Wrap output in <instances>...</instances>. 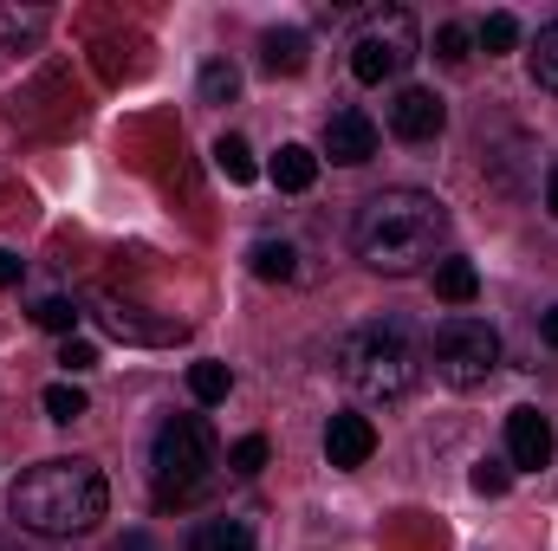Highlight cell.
Returning a JSON list of instances; mask_svg holds the SVG:
<instances>
[{"mask_svg":"<svg viewBox=\"0 0 558 551\" xmlns=\"http://www.w3.org/2000/svg\"><path fill=\"white\" fill-rule=\"evenodd\" d=\"M416 344L397 331V325H357L344 344H338V377L357 390V396H371V403H397V396H410L416 390Z\"/></svg>","mask_w":558,"mask_h":551,"instance_id":"obj_3","label":"cell"},{"mask_svg":"<svg viewBox=\"0 0 558 551\" xmlns=\"http://www.w3.org/2000/svg\"><path fill=\"white\" fill-rule=\"evenodd\" d=\"M189 390H195V403H221L234 390V377H228V364H189Z\"/></svg>","mask_w":558,"mask_h":551,"instance_id":"obj_22","label":"cell"},{"mask_svg":"<svg viewBox=\"0 0 558 551\" xmlns=\"http://www.w3.org/2000/svg\"><path fill=\"white\" fill-rule=\"evenodd\" d=\"M7 506H13V526H20V532H39V539H85V532L105 519L111 487H105L98 461L72 454V461H39V467H26V474L13 480Z\"/></svg>","mask_w":558,"mask_h":551,"instance_id":"obj_1","label":"cell"},{"mask_svg":"<svg viewBox=\"0 0 558 551\" xmlns=\"http://www.w3.org/2000/svg\"><path fill=\"white\" fill-rule=\"evenodd\" d=\"M546 208H553V215H558V169H553V175H546Z\"/></svg>","mask_w":558,"mask_h":551,"instance_id":"obj_31","label":"cell"},{"mask_svg":"<svg viewBox=\"0 0 558 551\" xmlns=\"http://www.w3.org/2000/svg\"><path fill=\"white\" fill-rule=\"evenodd\" d=\"M39 403H46V415H52V421H78V415L92 409V403H85V390H78V383H52V390H46V396H39Z\"/></svg>","mask_w":558,"mask_h":551,"instance_id":"obj_23","label":"cell"},{"mask_svg":"<svg viewBox=\"0 0 558 551\" xmlns=\"http://www.w3.org/2000/svg\"><path fill=\"white\" fill-rule=\"evenodd\" d=\"M254 273L260 279H292L299 273V254H292V241H254Z\"/></svg>","mask_w":558,"mask_h":551,"instance_id":"obj_16","label":"cell"},{"mask_svg":"<svg viewBox=\"0 0 558 551\" xmlns=\"http://www.w3.org/2000/svg\"><path fill=\"white\" fill-rule=\"evenodd\" d=\"M507 467H526V474L553 467V421H546L539 409L507 415Z\"/></svg>","mask_w":558,"mask_h":551,"instance_id":"obj_9","label":"cell"},{"mask_svg":"<svg viewBox=\"0 0 558 551\" xmlns=\"http://www.w3.org/2000/svg\"><path fill=\"white\" fill-rule=\"evenodd\" d=\"M422 52V33H416V13L410 7H377L364 13L357 39H351V72L364 85H390L410 72V59Z\"/></svg>","mask_w":558,"mask_h":551,"instance_id":"obj_5","label":"cell"},{"mask_svg":"<svg viewBox=\"0 0 558 551\" xmlns=\"http://www.w3.org/2000/svg\"><path fill=\"white\" fill-rule=\"evenodd\" d=\"M241 98V72L228 59H208L202 65V105H234Z\"/></svg>","mask_w":558,"mask_h":551,"instance_id":"obj_17","label":"cell"},{"mask_svg":"<svg viewBox=\"0 0 558 551\" xmlns=\"http://www.w3.org/2000/svg\"><path fill=\"white\" fill-rule=\"evenodd\" d=\"M33 318H39L46 331H65V338H72V325H78V305H72V298H46Z\"/></svg>","mask_w":558,"mask_h":551,"instance_id":"obj_26","label":"cell"},{"mask_svg":"<svg viewBox=\"0 0 558 551\" xmlns=\"http://www.w3.org/2000/svg\"><path fill=\"white\" fill-rule=\"evenodd\" d=\"M228 467H234V474H260V467H267V434H241V441L228 448Z\"/></svg>","mask_w":558,"mask_h":551,"instance_id":"obj_24","label":"cell"},{"mask_svg":"<svg viewBox=\"0 0 558 551\" xmlns=\"http://www.w3.org/2000/svg\"><path fill=\"white\" fill-rule=\"evenodd\" d=\"M468 480H474V493L500 500V493L513 487V467H507V461H474V474H468Z\"/></svg>","mask_w":558,"mask_h":551,"instance_id":"obj_25","label":"cell"},{"mask_svg":"<svg viewBox=\"0 0 558 551\" xmlns=\"http://www.w3.org/2000/svg\"><path fill=\"white\" fill-rule=\"evenodd\" d=\"M377 454V428H371V415H357V409H344V415H331L325 421V461L331 467H364Z\"/></svg>","mask_w":558,"mask_h":551,"instance_id":"obj_10","label":"cell"},{"mask_svg":"<svg viewBox=\"0 0 558 551\" xmlns=\"http://www.w3.org/2000/svg\"><path fill=\"white\" fill-rule=\"evenodd\" d=\"M325 156L338 162V169H364L371 156H377V124L364 118V111H331L325 118Z\"/></svg>","mask_w":558,"mask_h":551,"instance_id":"obj_8","label":"cell"},{"mask_svg":"<svg viewBox=\"0 0 558 551\" xmlns=\"http://www.w3.org/2000/svg\"><path fill=\"white\" fill-rule=\"evenodd\" d=\"M533 85L539 91H558V20L539 26V39H533Z\"/></svg>","mask_w":558,"mask_h":551,"instance_id":"obj_19","label":"cell"},{"mask_svg":"<svg viewBox=\"0 0 558 551\" xmlns=\"http://www.w3.org/2000/svg\"><path fill=\"white\" fill-rule=\"evenodd\" d=\"M357 260L377 267V273L403 279L435 260V247L448 241V208L428 195V188H384L357 208Z\"/></svg>","mask_w":558,"mask_h":551,"instance_id":"obj_2","label":"cell"},{"mask_svg":"<svg viewBox=\"0 0 558 551\" xmlns=\"http://www.w3.org/2000/svg\"><path fill=\"white\" fill-rule=\"evenodd\" d=\"M435 292H441L448 305H474V292H481L474 260H441V267H435Z\"/></svg>","mask_w":558,"mask_h":551,"instance_id":"obj_15","label":"cell"},{"mask_svg":"<svg viewBox=\"0 0 558 551\" xmlns=\"http://www.w3.org/2000/svg\"><path fill=\"white\" fill-rule=\"evenodd\" d=\"M274 182L286 188V195H305V188L318 182V156H312L305 143H279V156H274Z\"/></svg>","mask_w":558,"mask_h":551,"instance_id":"obj_12","label":"cell"},{"mask_svg":"<svg viewBox=\"0 0 558 551\" xmlns=\"http://www.w3.org/2000/svg\"><path fill=\"white\" fill-rule=\"evenodd\" d=\"M189 551H254V532L247 519H202L189 532Z\"/></svg>","mask_w":558,"mask_h":551,"instance_id":"obj_14","label":"cell"},{"mask_svg":"<svg viewBox=\"0 0 558 551\" xmlns=\"http://www.w3.org/2000/svg\"><path fill=\"white\" fill-rule=\"evenodd\" d=\"M215 169L228 175V182H254L260 169H254V149H247V137H221L215 143Z\"/></svg>","mask_w":558,"mask_h":551,"instance_id":"obj_18","label":"cell"},{"mask_svg":"<svg viewBox=\"0 0 558 551\" xmlns=\"http://www.w3.org/2000/svg\"><path fill=\"white\" fill-rule=\"evenodd\" d=\"M46 26H52L46 7H0V46H7V52H26Z\"/></svg>","mask_w":558,"mask_h":551,"instance_id":"obj_13","label":"cell"},{"mask_svg":"<svg viewBox=\"0 0 558 551\" xmlns=\"http://www.w3.org/2000/svg\"><path fill=\"white\" fill-rule=\"evenodd\" d=\"M20 273H26V260L20 254H0V285H20Z\"/></svg>","mask_w":558,"mask_h":551,"instance_id":"obj_28","label":"cell"},{"mask_svg":"<svg viewBox=\"0 0 558 551\" xmlns=\"http://www.w3.org/2000/svg\"><path fill=\"white\" fill-rule=\"evenodd\" d=\"M208 474H215V428H208L202 415H169V421L156 428V448H149L156 500L175 506V500H189Z\"/></svg>","mask_w":558,"mask_h":551,"instance_id":"obj_4","label":"cell"},{"mask_svg":"<svg viewBox=\"0 0 558 551\" xmlns=\"http://www.w3.org/2000/svg\"><path fill=\"white\" fill-rule=\"evenodd\" d=\"M539 338H546V344H553V351H558V305H553V311H546V318H539Z\"/></svg>","mask_w":558,"mask_h":551,"instance_id":"obj_29","label":"cell"},{"mask_svg":"<svg viewBox=\"0 0 558 551\" xmlns=\"http://www.w3.org/2000/svg\"><path fill=\"white\" fill-rule=\"evenodd\" d=\"M0 551H20V539H0Z\"/></svg>","mask_w":558,"mask_h":551,"instance_id":"obj_32","label":"cell"},{"mask_svg":"<svg viewBox=\"0 0 558 551\" xmlns=\"http://www.w3.org/2000/svg\"><path fill=\"white\" fill-rule=\"evenodd\" d=\"M305 52H312V39H305L299 26H274V33H260V65H267L274 78H299V72H305Z\"/></svg>","mask_w":558,"mask_h":551,"instance_id":"obj_11","label":"cell"},{"mask_svg":"<svg viewBox=\"0 0 558 551\" xmlns=\"http://www.w3.org/2000/svg\"><path fill=\"white\" fill-rule=\"evenodd\" d=\"M390 131L403 143H435L448 131V105H441L435 91H422V85H403V91L390 98Z\"/></svg>","mask_w":558,"mask_h":551,"instance_id":"obj_7","label":"cell"},{"mask_svg":"<svg viewBox=\"0 0 558 551\" xmlns=\"http://www.w3.org/2000/svg\"><path fill=\"white\" fill-rule=\"evenodd\" d=\"M59 364H65L72 377H85V370L98 364V344H92V338H65V344H59Z\"/></svg>","mask_w":558,"mask_h":551,"instance_id":"obj_27","label":"cell"},{"mask_svg":"<svg viewBox=\"0 0 558 551\" xmlns=\"http://www.w3.org/2000/svg\"><path fill=\"white\" fill-rule=\"evenodd\" d=\"M474 46H481L487 59H494V52H513V46H520V20H513V13H487L481 33H474Z\"/></svg>","mask_w":558,"mask_h":551,"instance_id":"obj_20","label":"cell"},{"mask_svg":"<svg viewBox=\"0 0 558 551\" xmlns=\"http://www.w3.org/2000/svg\"><path fill=\"white\" fill-rule=\"evenodd\" d=\"M435 59H441V65H448V72H461V65H468V59H474V33H468V26H454V20H448V26H441V33H435Z\"/></svg>","mask_w":558,"mask_h":551,"instance_id":"obj_21","label":"cell"},{"mask_svg":"<svg viewBox=\"0 0 558 551\" xmlns=\"http://www.w3.org/2000/svg\"><path fill=\"white\" fill-rule=\"evenodd\" d=\"M118 551H156V546H149L143 532H124V546H118Z\"/></svg>","mask_w":558,"mask_h":551,"instance_id":"obj_30","label":"cell"},{"mask_svg":"<svg viewBox=\"0 0 558 551\" xmlns=\"http://www.w3.org/2000/svg\"><path fill=\"white\" fill-rule=\"evenodd\" d=\"M428 357H435V377H441L448 390H481V383L494 377V364H500V331H494L487 318L454 311V318L435 325Z\"/></svg>","mask_w":558,"mask_h":551,"instance_id":"obj_6","label":"cell"}]
</instances>
